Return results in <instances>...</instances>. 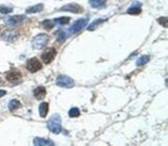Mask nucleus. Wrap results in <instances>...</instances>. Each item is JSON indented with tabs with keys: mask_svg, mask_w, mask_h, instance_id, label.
Listing matches in <instances>:
<instances>
[{
	"mask_svg": "<svg viewBox=\"0 0 168 146\" xmlns=\"http://www.w3.org/2000/svg\"><path fill=\"white\" fill-rule=\"evenodd\" d=\"M89 4L93 8H102L105 6V0H89Z\"/></svg>",
	"mask_w": 168,
	"mask_h": 146,
	"instance_id": "2eb2a0df",
	"label": "nucleus"
},
{
	"mask_svg": "<svg viewBox=\"0 0 168 146\" xmlns=\"http://www.w3.org/2000/svg\"><path fill=\"white\" fill-rule=\"evenodd\" d=\"M48 40H49V38H48L47 34L40 33V34H38L36 36L33 38L31 44H32V47L34 48V49L40 50V49H43V48L47 45Z\"/></svg>",
	"mask_w": 168,
	"mask_h": 146,
	"instance_id": "f03ea898",
	"label": "nucleus"
},
{
	"mask_svg": "<svg viewBox=\"0 0 168 146\" xmlns=\"http://www.w3.org/2000/svg\"><path fill=\"white\" fill-rule=\"evenodd\" d=\"M88 23V20L87 19H80V20H77L75 23L72 25L71 29H70V32L72 34H76V33L80 32L84 27H86Z\"/></svg>",
	"mask_w": 168,
	"mask_h": 146,
	"instance_id": "39448f33",
	"label": "nucleus"
},
{
	"mask_svg": "<svg viewBox=\"0 0 168 146\" xmlns=\"http://www.w3.org/2000/svg\"><path fill=\"white\" fill-rule=\"evenodd\" d=\"M33 94H34V97L38 101H42L43 99H45L46 94H47V91H46V88L43 87V86H40V87L36 88L34 91H33Z\"/></svg>",
	"mask_w": 168,
	"mask_h": 146,
	"instance_id": "9b49d317",
	"label": "nucleus"
},
{
	"mask_svg": "<svg viewBox=\"0 0 168 146\" xmlns=\"http://www.w3.org/2000/svg\"><path fill=\"white\" fill-rule=\"evenodd\" d=\"M44 8V5L40 3V4H36V5H33L31 7H28L26 10L27 14H36V13H40L42 12Z\"/></svg>",
	"mask_w": 168,
	"mask_h": 146,
	"instance_id": "4468645a",
	"label": "nucleus"
},
{
	"mask_svg": "<svg viewBox=\"0 0 168 146\" xmlns=\"http://www.w3.org/2000/svg\"><path fill=\"white\" fill-rule=\"evenodd\" d=\"M56 40L57 42H63L66 40V33L63 30H58L56 32Z\"/></svg>",
	"mask_w": 168,
	"mask_h": 146,
	"instance_id": "a211bd4d",
	"label": "nucleus"
},
{
	"mask_svg": "<svg viewBox=\"0 0 168 146\" xmlns=\"http://www.w3.org/2000/svg\"><path fill=\"white\" fill-rule=\"evenodd\" d=\"M6 80L8 81V82L12 83V84L17 85L22 81V75H21V73L18 71L10 72V73L6 75Z\"/></svg>",
	"mask_w": 168,
	"mask_h": 146,
	"instance_id": "6e6552de",
	"label": "nucleus"
},
{
	"mask_svg": "<svg viewBox=\"0 0 168 146\" xmlns=\"http://www.w3.org/2000/svg\"><path fill=\"white\" fill-rule=\"evenodd\" d=\"M55 56H56V50L54 48H48L44 51L42 54V60L45 62L46 64H49L54 60Z\"/></svg>",
	"mask_w": 168,
	"mask_h": 146,
	"instance_id": "20e7f679",
	"label": "nucleus"
},
{
	"mask_svg": "<svg viewBox=\"0 0 168 146\" xmlns=\"http://www.w3.org/2000/svg\"><path fill=\"white\" fill-rule=\"evenodd\" d=\"M26 67L30 73H36L42 68V63L38 58H31L27 61Z\"/></svg>",
	"mask_w": 168,
	"mask_h": 146,
	"instance_id": "423d86ee",
	"label": "nucleus"
},
{
	"mask_svg": "<svg viewBox=\"0 0 168 146\" xmlns=\"http://www.w3.org/2000/svg\"><path fill=\"white\" fill-rule=\"evenodd\" d=\"M49 111V104L48 103H42L38 107V112H40V117H46Z\"/></svg>",
	"mask_w": 168,
	"mask_h": 146,
	"instance_id": "ddd939ff",
	"label": "nucleus"
},
{
	"mask_svg": "<svg viewBox=\"0 0 168 146\" xmlns=\"http://www.w3.org/2000/svg\"><path fill=\"white\" fill-rule=\"evenodd\" d=\"M105 20L104 19H99V20H96L95 22H92L91 24H90L89 26H88V30H90V31H92V30H95L96 28H97L98 26H99L100 24L101 23H103Z\"/></svg>",
	"mask_w": 168,
	"mask_h": 146,
	"instance_id": "aec40b11",
	"label": "nucleus"
},
{
	"mask_svg": "<svg viewBox=\"0 0 168 146\" xmlns=\"http://www.w3.org/2000/svg\"><path fill=\"white\" fill-rule=\"evenodd\" d=\"M5 94H6V91H5V90H0V97H4Z\"/></svg>",
	"mask_w": 168,
	"mask_h": 146,
	"instance_id": "393cba45",
	"label": "nucleus"
},
{
	"mask_svg": "<svg viewBox=\"0 0 168 146\" xmlns=\"http://www.w3.org/2000/svg\"><path fill=\"white\" fill-rule=\"evenodd\" d=\"M141 4H140L139 2H137V1H135V2L133 3V5L130 7L128 10V14L130 15H139L140 13H141Z\"/></svg>",
	"mask_w": 168,
	"mask_h": 146,
	"instance_id": "f8f14e48",
	"label": "nucleus"
},
{
	"mask_svg": "<svg viewBox=\"0 0 168 146\" xmlns=\"http://www.w3.org/2000/svg\"><path fill=\"white\" fill-rule=\"evenodd\" d=\"M42 25H43V27L46 30H51V29L54 27V23H53V21H51V20H46V21H44L43 23H42Z\"/></svg>",
	"mask_w": 168,
	"mask_h": 146,
	"instance_id": "412c9836",
	"label": "nucleus"
},
{
	"mask_svg": "<svg viewBox=\"0 0 168 146\" xmlns=\"http://www.w3.org/2000/svg\"><path fill=\"white\" fill-rule=\"evenodd\" d=\"M158 22H159V24H161L162 26L165 27V28L168 26V20H167V18H166V17H164V18H159Z\"/></svg>",
	"mask_w": 168,
	"mask_h": 146,
	"instance_id": "b1692460",
	"label": "nucleus"
},
{
	"mask_svg": "<svg viewBox=\"0 0 168 146\" xmlns=\"http://www.w3.org/2000/svg\"><path fill=\"white\" fill-rule=\"evenodd\" d=\"M74 80L71 79L68 76H58L56 79V85L59 87H64V88H71L74 86Z\"/></svg>",
	"mask_w": 168,
	"mask_h": 146,
	"instance_id": "7ed1b4c3",
	"label": "nucleus"
},
{
	"mask_svg": "<svg viewBox=\"0 0 168 146\" xmlns=\"http://www.w3.org/2000/svg\"><path fill=\"white\" fill-rule=\"evenodd\" d=\"M148 61H149V56H147V55H143V56H141L138 58V60L136 61V64H137L138 66H141V65H144V64L147 63Z\"/></svg>",
	"mask_w": 168,
	"mask_h": 146,
	"instance_id": "6ab92c4d",
	"label": "nucleus"
},
{
	"mask_svg": "<svg viewBox=\"0 0 168 146\" xmlns=\"http://www.w3.org/2000/svg\"><path fill=\"white\" fill-rule=\"evenodd\" d=\"M60 12H71L74 14H81L83 13V7L77 3H69L60 8Z\"/></svg>",
	"mask_w": 168,
	"mask_h": 146,
	"instance_id": "0eeeda50",
	"label": "nucleus"
},
{
	"mask_svg": "<svg viewBox=\"0 0 168 146\" xmlns=\"http://www.w3.org/2000/svg\"><path fill=\"white\" fill-rule=\"evenodd\" d=\"M71 19H70L69 17H61V18H57V19H54L53 20V23L54 24H58V25H66V24H69Z\"/></svg>",
	"mask_w": 168,
	"mask_h": 146,
	"instance_id": "dca6fc26",
	"label": "nucleus"
},
{
	"mask_svg": "<svg viewBox=\"0 0 168 146\" xmlns=\"http://www.w3.org/2000/svg\"><path fill=\"white\" fill-rule=\"evenodd\" d=\"M21 106H22L21 103H20L18 99H12V101L8 103V109H10V111L17 110V109H19Z\"/></svg>",
	"mask_w": 168,
	"mask_h": 146,
	"instance_id": "f3484780",
	"label": "nucleus"
},
{
	"mask_svg": "<svg viewBox=\"0 0 168 146\" xmlns=\"http://www.w3.org/2000/svg\"><path fill=\"white\" fill-rule=\"evenodd\" d=\"M13 12V8L10 6H5V5H0V13L1 14H10Z\"/></svg>",
	"mask_w": 168,
	"mask_h": 146,
	"instance_id": "5701e85b",
	"label": "nucleus"
},
{
	"mask_svg": "<svg viewBox=\"0 0 168 146\" xmlns=\"http://www.w3.org/2000/svg\"><path fill=\"white\" fill-rule=\"evenodd\" d=\"M47 127L53 134H59L61 132V118L58 114H55L48 120Z\"/></svg>",
	"mask_w": 168,
	"mask_h": 146,
	"instance_id": "f257e3e1",
	"label": "nucleus"
},
{
	"mask_svg": "<svg viewBox=\"0 0 168 146\" xmlns=\"http://www.w3.org/2000/svg\"><path fill=\"white\" fill-rule=\"evenodd\" d=\"M69 116L70 117H78V116H80V110H79L78 108H72L71 110L69 111Z\"/></svg>",
	"mask_w": 168,
	"mask_h": 146,
	"instance_id": "4be33fe9",
	"label": "nucleus"
},
{
	"mask_svg": "<svg viewBox=\"0 0 168 146\" xmlns=\"http://www.w3.org/2000/svg\"><path fill=\"white\" fill-rule=\"evenodd\" d=\"M24 19H25L24 16H13L8 17V18H5L4 23L7 24V25H10V26H14V25H18L21 22H23Z\"/></svg>",
	"mask_w": 168,
	"mask_h": 146,
	"instance_id": "1a4fd4ad",
	"label": "nucleus"
},
{
	"mask_svg": "<svg viewBox=\"0 0 168 146\" xmlns=\"http://www.w3.org/2000/svg\"><path fill=\"white\" fill-rule=\"evenodd\" d=\"M33 144L36 146H54V142L51 141V140L44 139V138H34L33 140Z\"/></svg>",
	"mask_w": 168,
	"mask_h": 146,
	"instance_id": "9d476101",
	"label": "nucleus"
}]
</instances>
